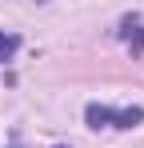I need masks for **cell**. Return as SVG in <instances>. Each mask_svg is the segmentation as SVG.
Segmentation results:
<instances>
[{
  "label": "cell",
  "instance_id": "6da1fadb",
  "mask_svg": "<svg viewBox=\"0 0 144 148\" xmlns=\"http://www.w3.org/2000/svg\"><path fill=\"white\" fill-rule=\"evenodd\" d=\"M84 120L92 128H136L144 120V108H108V104H88Z\"/></svg>",
  "mask_w": 144,
  "mask_h": 148
},
{
  "label": "cell",
  "instance_id": "7a4b0ae2",
  "mask_svg": "<svg viewBox=\"0 0 144 148\" xmlns=\"http://www.w3.org/2000/svg\"><path fill=\"white\" fill-rule=\"evenodd\" d=\"M120 36L128 40L132 52H144V16H140V12H132V16L120 20Z\"/></svg>",
  "mask_w": 144,
  "mask_h": 148
},
{
  "label": "cell",
  "instance_id": "3957f363",
  "mask_svg": "<svg viewBox=\"0 0 144 148\" xmlns=\"http://www.w3.org/2000/svg\"><path fill=\"white\" fill-rule=\"evenodd\" d=\"M16 48H20V36L0 32V64H4V60H12V56H16Z\"/></svg>",
  "mask_w": 144,
  "mask_h": 148
},
{
  "label": "cell",
  "instance_id": "277c9868",
  "mask_svg": "<svg viewBox=\"0 0 144 148\" xmlns=\"http://www.w3.org/2000/svg\"><path fill=\"white\" fill-rule=\"evenodd\" d=\"M56 148H64V144H56Z\"/></svg>",
  "mask_w": 144,
  "mask_h": 148
}]
</instances>
